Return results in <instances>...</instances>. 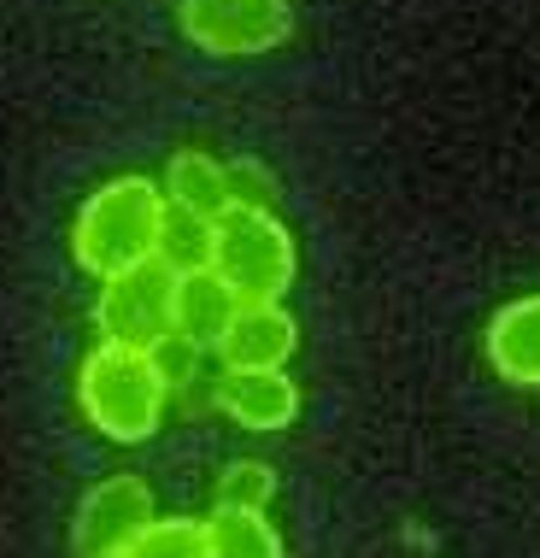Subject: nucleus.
<instances>
[{"mask_svg":"<svg viewBox=\"0 0 540 558\" xmlns=\"http://www.w3.org/2000/svg\"><path fill=\"white\" fill-rule=\"evenodd\" d=\"M218 412L253 435H277L299 417V383L289 371H223Z\"/></svg>","mask_w":540,"mask_h":558,"instance_id":"6e6552de","label":"nucleus"},{"mask_svg":"<svg viewBox=\"0 0 540 558\" xmlns=\"http://www.w3.org/2000/svg\"><path fill=\"white\" fill-rule=\"evenodd\" d=\"M159 523V500L142 476H107L83 494L77 518H71V547L77 558H118L142 530Z\"/></svg>","mask_w":540,"mask_h":558,"instance_id":"423d86ee","label":"nucleus"},{"mask_svg":"<svg viewBox=\"0 0 540 558\" xmlns=\"http://www.w3.org/2000/svg\"><path fill=\"white\" fill-rule=\"evenodd\" d=\"M206 547H212V558H289L265 511H223L218 506L206 518Z\"/></svg>","mask_w":540,"mask_h":558,"instance_id":"ddd939ff","label":"nucleus"},{"mask_svg":"<svg viewBox=\"0 0 540 558\" xmlns=\"http://www.w3.org/2000/svg\"><path fill=\"white\" fill-rule=\"evenodd\" d=\"M159 223H164V189L147 183V177H112L71 218V259L100 282L118 277V270L154 265Z\"/></svg>","mask_w":540,"mask_h":558,"instance_id":"f257e3e1","label":"nucleus"},{"mask_svg":"<svg viewBox=\"0 0 540 558\" xmlns=\"http://www.w3.org/2000/svg\"><path fill=\"white\" fill-rule=\"evenodd\" d=\"M235 300L230 289H223V277L218 270H194V277H176V306H171V324L183 329V336L194 341H206L212 347L223 336V324L235 318Z\"/></svg>","mask_w":540,"mask_h":558,"instance_id":"9b49d317","label":"nucleus"},{"mask_svg":"<svg viewBox=\"0 0 540 558\" xmlns=\"http://www.w3.org/2000/svg\"><path fill=\"white\" fill-rule=\"evenodd\" d=\"M212 235H218V223H212V218H194V213H183V206H164L154 265H164L171 277H194V270H212Z\"/></svg>","mask_w":540,"mask_h":558,"instance_id":"f8f14e48","label":"nucleus"},{"mask_svg":"<svg viewBox=\"0 0 540 558\" xmlns=\"http://www.w3.org/2000/svg\"><path fill=\"white\" fill-rule=\"evenodd\" d=\"M212 270L235 300H282L294 289L299 247L277 213H223L212 235Z\"/></svg>","mask_w":540,"mask_h":558,"instance_id":"7ed1b4c3","label":"nucleus"},{"mask_svg":"<svg viewBox=\"0 0 540 558\" xmlns=\"http://www.w3.org/2000/svg\"><path fill=\"white\" fill-rule=\"evenodd\" d=\"M230 201H235V213H277L282 189H277V177H270V165L230 159Z\"/></svg>","mask_w":540,"mask_h":558,"instance_id":"f3484780","label":"nucleus"},{"mask_svg":"<svg viewBox=\"0 0 540 558\" xmlns=\"http://www.w3.org/2000/svg\"><path fill=\"white\" fill-rule=\"evenodd\" d=\"M299 347V324L282 300H242L235 318L212 341L223 371H282Z\"/></svg>","mask_w":540,"mask_h":558,"instance_id":"0eeeda50","label":"nucleus"},{"mask_svg":"<svg viewBox=\"0 0 540 558\" xmlns=\"http://www.w3.org/2000/svg\"><path fill=\"white\" fill-rule=\"evenodd\" d=\"M218 506L223 511H265L277 500V471H270L265 459H230L218 471Z\"/></svg>","mask_w":540,"mask_h":558,"instance_id":"4468645a","label":"nucleus"},{"mask_svg":"<svg viewBox=\"0 0 540 558\" xmlns=\"http://www.w3.org/2000/svg\"><path fill=\"white\" fill-rule=\"evenodd\" d=\"M171 306H176V277L164 265H135V270H118V277L100 282L95 294V329L100 341H118V347H154L159 336H171Z\"/></svg>","mask_w":540,"mask_h":558,"instance_id":"39448f33","label":"nucleus"},{"mask_svg":"<svg viewBox=\"0 0 540 558\" xmlns=\"http://www.w3.org/2000/svg\"><path fill=\"white\" fill-rule=\"evenodd\" d=\"M183 36L194 48L218 59H247L270 53L294 36V7L289 0H183Z\"/></svg>","mask_w":540,"mask_h":558,"instance_id":"20e7f679","label":"nucleus"},{"mask_svg":"<svg viewBox=\"0 0 540 558\" xmlns=\"http://www.w3.org/2000/svg\"><path fill=\"white\" fill-rule=\"evenodd\" d=\"M147 359H154V371H159V383H164V395H171V400L188 395V388L206 376V341L183 336V329L159 336L154 347H147Z\"/></svg>","mask_w":540,"mask_h":558,"instance_id":"dca6fc26","label":"nucleus"},{"mask_svg":"<svg viewBox=\"0 0 540 558\" xmlns=\"http://www.w3.org/2000/svg\"><path fill=\"white\" fill-rule=\"evenodd\" d=\"M164 206H183V213L194 218H223L235 213L230 201V159H212L200 154V147H183V154H171V165H164Z\"/></svg>","mask_w":540,"mask_h":558,"instance_id":"9d476101","label":"nucleus"},{"mask_svg":"<svg viewBox=\"0 0 540 558\" xmlns=\"http://www.w3.org/2000/svg\"><path fill=\"white\" fill-rule=\"evenodd\" d=\"M488 365L512 388H540V294H517L488 324Z\"/></svg>","mask_w":540,"mask_h":558,"instance_id":"1a4fd4ad","label":"nucleus"},{"mask_svg":"<svg viewBox=\"0 0 540 558\" xmlns=\"http://www.w3.org/2000/svg\"><path fill=\"white\" fill-rule=\"evenodd\" d=\"M118 558H212V547H206V523L159 518L154 530H142Z\"/></svg>","mask_w":540,"mask_h":558,"instance_id":"2eb2a0df","label":"nucleus"},{"mask_svg":"<svg viewBox=\"0 0 540 558\" xmlns=\"http://www.w3.org/2000/svg\"><path fill=\"white\" fill-rule=\"evenodd\" d=\"M77 405L107 441L135 447V441H154L159 435L171 395H164L154 359H147L142 347L100 341L95 353L83 359V371H77Z\"/></svg>","mask_w":540,"mask_h":558,"instance_id":"f03ea898","label":"nucleus"}]
</instances>
